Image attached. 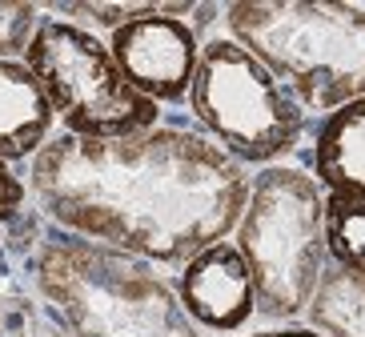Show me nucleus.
<instances>
[{"label": "nucleus", "mask_w": 365, "mask_h": 337, "mask_svg": "<svg viewBox=\"0 0 365 337\" xmlns=\"http://www.w3.org/2000/svg\"><path fill=\"white\" fill-rule=\"evenodd\" d=\"M108 53L117 61L120 76L153 105H181L189 100L201 61V36L177 16L161 9L137 16L125 28L108 33Z\"/></svg>", "instance_id": "nucleus-7"}, {"label": "nucleus", "mask_w": 365, "mask_h": 337, "mask_svg": "<svg viewBox=\"0 0 365 337\" xmlns=\"http://www.w3.org/2000/svg\"><path fill=\"white\" fill-rule=\"evenodd\" d=\"M41 16V4L33 0H0V61H21Z\"/></svg>", "instance_id": "nucleus-15"}, {"label": "nucleus", "mask_w": 365, "mask_h": 337, "mask_svg": "<svg viewBox=\"0 0 365 337\" xmlns=\"http://www.w3.org/2000/svg\"><path fill=\"white\" fill-rule=\"evenodd\" d=\"M29 193L48 225L181 269L237 229L249 173L189 129L157 125L117 141L56 133L29 161Z\"/></svg>", "instance_id": "nucleus-1"}, {"label": "nucleus", "mask_w": 365, "mask_h": 337, "mask_svg": "<svg viewBox=\"0 0 365 337\" xmlns=\"http://www.w3.org/2000/svg\"><path fill=\"white\" fill-rule=\"evenodd\" d=\"M309 169L325 197H345L365 205V97L322 117L313 133Z\"/></svg>", "instance_id": "nucleus-9"}, {"label": "nucleus", "mask_w": 365, "mask_h": 337, "mask_svg": "<svg viewBox=\"0 0 365 337\" xmlns=\"http://www.w3.org/2000/svg\"><path fill=\"white\" fill-rule=\"evenodd\" d=\"M241 44L305 113L365 97V9L349 0H237L225 4Z\"/></svg>", "instance_id": "nucleus-3"}, {"label": "nucleus", "mask_w": 365, "mask_h": 337, "mask_svg": "<svg viewBox=\"0 0 365 337\" xmlns=\"http://www.w3.org/2000/svg\"><path fill=\"white\" fill-rule=\"evenodd\" d=\"M29 181H24L21 173H16V169H12L9 161H4V157H0V229L4 225H16V221L24 217V213H29Z\"/></svg>", "instance_id": "nucleus-16"}, {"label": "nucleus", "mask_w": 365, "mask_h": 337, "mask_svg": "<svg viewBox=\"0 0 365 337\" xmlns=\"http://www.w3.org/2000/svg\"><path fill=\"white\" fill-rule=\"evenodd\" d=\"M48 9H53L56 16H73V21H85V24H97V28L117 33V28H125L129 21H137V16L157 12L161 4H153V0H120V4L88 0V4H68V0H61V4H48ZM85 24H81V28H85Z\"/></svg>", "instance_id": "nucleus-14"}, {"label": "nucleus", "mask_w": 365, "mask_h": 337, "mask_svg": "<svg viewBox=\"0 0 365 337\" xmlns=\"http://www.w3.org/2000/svg\"><path fill=\"white\" fill-rule=\"evenodd\" d=\"M257 294V313L273 321L305 317L325 257V193L309 173L265 165L249 177V201L233 229Z\"/></svg>", "instance_id": "nucleus-4"}, {"label": "nucleus", "mask_w": 365, "mask_h": 337, "mask_svg": "<svg viewBox=\"0 0 365 337\" xmlns=\"http://www.w3.org/2000/svg\"><path fill=\"white\" fill-rule=\"evenodd\" d=\"M56 113L24 61H0V157L9 165L33 161L56 137Z\"/></svg>", "instance_id": "nucleus-10"}, {"label": "nucleus", "mask_w": 365, "mask_h": 337, "mask_svg": "<svg viewBox=\"0 0 365 337\" xmlns=\"http://www.w3.org/2000/svg\"><path fill=\"white\" fill-rule=\"evenodd\" d=\"M33 285L76 337H205L161 265L56 225L36 237Z\"/></svg>", "instance_id": "nucleus-2"}, {"label": "nucleus", "mask_w": 365, "mask_h": 337, "mask_svg": "<svg viewBox=\"0 0 365 337\" xmlns=\"http://www.w3.org/2000/svg\"><path fill=\"white\" fill-rule=\"evenodd\" d=\"M325 257L333 269L365 277V205L325 197Z\"/></svg>", "instance_id": "nucleus-12"}, {"label": "nucleus", "mask_w": 365, "mask_h": 337, "mask_svg": "<svg viewBox=\"0 0 365 337\" xmlns=\"http://www.w3.org/2000/svg\"><path fill=\"white\" fill-rule=\"evenodd\" d=\"M249 337H329V333H322L317 326H281V329H261V333H249Z\"/></svg>", "instance_id": "nucleus-17"}, {"label": "nucleus", "mask_w": 365, "mask_h": 337, "mask_svg": "<svg viewBox=\"0 0 365 337\" xmlns=\"http://www.w3.org/2000/svg\"><path fill=\"white\" fill-rule=\"evenodd\" d=\"M0 337H76V333L61 321V313L48 301L29 297V294H9L4 297Z\"/></svg>", "instance_id": "nucleus-13"}, {"label": "nucleus", "mask_w": 365, "mask_h": 337, "mask_svg": "<svg viewBox=\"0 0 365 337\" xmlns=\"http://www.w3.org/2000/svg\"><path fill=\"white\" fill-rule=\"evenodd\" d=\"M21 61L41 81L56 125L68 137L117 141L161 125V105L140 97L120 76L108 44L81 24L41 16Z\"/></svg>", "instance_id": "nucleus-5"}, {"label": "nucleus", "mask_w": 365, "mask_h": 337, "mask_svg": "<svg viewBox=\"0 0 365 337\" xmlns=\"http://www.w3.org/2000/svg\"><path fill=\"white\" fill-rule=\"evenodd\" d=\"M189 109L209 141L245 169L281 165L305 137V109L229 36L201 44Z\"/></svg>", "instance_id": "nucleus-6"}, {"label": "nucleus", "mask_w": 365, "mask_h": 337, "mask_svg": "<svg viewBox=\"0 0 365 337\" xmlns=\"http://www.w3.org/2000/svg\"><path fill=\"white\" fill-rule=\"evenodd\" d=\"M173 289L181 297L185 313L193 317L201 329L237 333L257 313V294H253L249 265L229 237L193 253L181 265V273L173 277Z\"/></svg>", "instance_id": "nucleus-8"}, {"label": "nucleus", "mask_w": 365, "mask_h": 337, "mask_svg": "<svg viewBox=\"0 0 365 337\" xmlns=\"http://www.w3.org/2000/svg\"><path fill=\"white\" fill-rule=\"evenodd\" d=\"M305 317L329 337H365V277L325 265Z\"/></svg>", "instance_id": "nucleus-11"}, {"label": "nucleus", "mask_w": 365, "mask_h": 337, "mask_svg": "<svg viewBox=\"0 0 365 337\" xmlns=\"http://www.w3.org/2000/svg\"><path fill=\"white\" fill-rule=\"evenodd\" d=\"M0 326H4V294H0Z\"/></svg>", "instance_id": "nucleus-18"}]
</instances>
